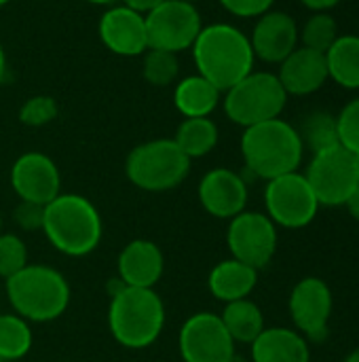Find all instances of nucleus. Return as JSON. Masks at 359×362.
I'll use <instances>...</instances> for the list:
<instances>
[{
	"mask_svg": "<svg viewBox=\"0 0 359 362\" xmlns=\"http://www.w3.org/2000/svg\"><path fill=\"white\" fill-rule=\"evenodd\" d=\"M193 59L197 74L222 93L245 78L256 64L250 36L231 23L203 25L193 45Z\"/></svg>",
	"mask_w": 359,
	"mask_h": 362,
	"instance_id": "1",
	"label": "nucleus"
},
{
	"mask_svg": "<svg viewBox=\"0 0 359 362\" xmlns=\"http://www.w3.org/2000/svg\"><path fill=\"white\" fill-rule=\"evenodd\" d=\"M241 155L252 176L273 180L277 176L298 172L305 157V146L298 129L277 117L243 129Z\"/></svg>",
	"mask_w": 359,
	"mask_h": 362,
	"instance_id": "2",
	"label": "nucleus"
},
{
	"mask_svg": "<svg viewBox=\"0 0 359 362\" xmlns=\"http://www.w3.org/2000/svg\"><path fill=\"white\" fill-rule=\"evenodd\" d=\"M42 231L51 246L66 257L91 255L104 233L97 208L78 193H59L44 206Z\"/></svg>",
	"mask_w": 359,
	"mask_h": 362,
	"instance_id": "3",
	"label": "nucleus"
},
{
	"mask_svg": "<svg viewBox=\"0 0 359 362\" xmlns=\"http://www.w3.org/2000/svg\"><path fill=\"white\" fill-rule=\"evenodd\" d=\"M108 327L114 341L129 350L152 346L165 327V305L154 288L121 286L112 293Z\"/></svg>",
	"mask_w": 359,
	"mask_h": 362,
	"instance_id": "4",
	"label": "nucleus"
},
{
	"mask_svg": "<svg viewBox=\"0 0 359 362\" xmlns=\"http://www.w3.org/2000/svg\"><path fill=\"white\" fill-rule=\"evenodd\" d=\"M6 299L17 316L28 322L57 320L70 305V284L49 265H25L4 280Z\"/></svg>",
	"mask_w": 359,
	"mask_h": 362,
	"instance_id": "5",
	"label": "nucleus"
},
{
	"mask_svg": "<svg viewBox=\"0 0 359 362\" xmlns=\"http://www.w3.org/2000/svg\"><path fill=\"white\" fill-rule=\"evenodd\" d=\"M190 159L180 151L174 138H157L135 146L125 161L129 182L148 193L171 191L186 180Z\"/></svg>",
	"mask_w": 359,
	"mask_h": 362,
	"instance_id": "6",
	"label": "nucleus"
},
{
	"mask_svg": "<svg viewBox=\"0 0 359 362\" xmlns=\"http://www.w3.org/2000/svg\"><path fill=\"white\" fill-rule=\"evenodd\" d=\"M286 104L288 93L277 74L262 70H252L245 78L226 89L222 98L224 115L243 129L281 117Z\"/></svg>",
	"mask_w": 359,
	"mask_h": 362,
	"instance_id": "7",
	"label": "nucleus"
},
{
	"mask_svg": "<svg viewBox=\"0 0 359 362\" xmlns=\"http://www.w3.org/2000/svg\"><path fill=\"white\" fill-rule=\"evenodd\" d=\"M264 208L267 216L277 227L303 229L317 216L320 202L305 174L290 172L273 180H267Z\"/></svg>",
	"mask_w": 359,
	"mask_h": 362,
	"instance_id": "8",
	"label": "nucleus"
},
{
	"mask_svg": "<svg viewBox=\"0 0 359 362\" xmlns=\"http://www.w3.org/2000/svg\"><path fill=\"white\" fill-rule=\"evenodd\" d=\"M148 49H163L180 53L193 49L203 21L195 4L186 0H165L157 8L144 15Z\"/></svg>",
	"mask_w": 359,
	"mask_h": 362,
	"instance_id": "9",
	"label": "nucleus"
},
{
	"mask_svg": "<svg viewBox=\"0 0 359 362\" xmlns=\"http://www.w3.org/2000/svg\"><path fill=\"white\" fill-rule=\"evenodd\" d=\"M305 178L309 180L320 206H345L359 182L355 155L343 146L315 153Z\"/></svg>",
	"mask_w": 359,
	"mask_h": 362,
	"instance_id": "10",
	"label": "nucleus"
},
{
	"mask_svg": "<svg viewBox=\"0 0 359 362\" xmlns=\"http://www.w3.org/2000/svg\"><path fill=\"white\" fill-rule=\"evenodd\" d=\"M178 348L184 362H231L237 354L220 314L214 312L193 314L180 329Z\"/></svg>",
	"mask_w": 359,
	"mask_h": 362,
	"instance_id": "11",
	"label": "nucleus"
},
{
	"mask_svg": "<svg viewBox=\"0 0 359 362\" xmlns=\"http://www.w3.org/2000/svg\"><path fill=\"white\" fill-rule=\"evenodd\" d=\"M226 244L233 259L254 269H262L277 252V225L262 212L243 210L231 218Z\"/></svg>",
	"mask_w": 359,
	"mask_h": 362,
	"instance_id": "12",
	"label": "nucleus"
},
{
	"mask_svg": "<svg viewBox=\"0 0 359 362\" xmlns=\"http://www.w3.org/2000/svg\"><path fill=\"white\" fill-rule=\"evenodd\" d=\"M290 316L305 339L324 341L332 318V291L322 278H303L290 293Z\"/></svg>",
	"mask_w": 359,
	"mask_h": 362,
	"instance_id": "13",
	"label": "nucleus"
},
{
	"mask_svg": "<svg viewBox=\"0 0 359 362\" xmlns=\"http://www.w3.org/2000/svg\"><path fill=\"white\" fill-rule=\"evenodd\" d=\"M11 187L21 202L47 206L61 193V176L49 155L30 151L15 159L11 168Z\"/></svg>",
	"mask_w": 359,
	"mask_h": 362,
	"instance_id": "14",
	"label": "nucleus"
},
{
	"mask_svg": "<svg viewBox=\"0 0 359 362\" xmlns=\"http://www.w3.org/2000/svg\"><path fill=\"white\" fill-rule=\"evenodd\" d=\"M99 38L108 51L121 57H138L148 51V34H146V19L142 13L125 6L114 4L110 6L97 25Z\"/></svg>",
	"mask_w": 359,
	"mask_h": 362,
	"instance_id": "15",
	"label": "nucleus"
},
{
	"mask_svg": "<svg viewBox=\"0 0 359 362\" xmlns=\"http://www.w3.org/2000/svg\"><path fill=\"white\" fill-rule=\"evenodd\" d=\"M203 210L216 218H235L248 206V182L229 168L209 170L197 189Z\"/></svg>",
	"mask_w": 359,
	"mask_h": 362,
	"instance_id": "16",
	"label": "nucleus"
},
{
	"mask_svg": "<svg viewBox=\"0 0 359 362\" xmlns=\"http://www.w3.org/2000/svg\"><path fill=\"white\" fill-rule=\"evenodd\" d=\"M298 25L286 11H269L260 15L250 34L254 57L264 64H281L298 47Z\"/></svg>",
	"mask_w": 359,
	"mask_h": 362,
	"instance_id": "17",
	"label": "nucleus"
},
{
	"mask_svg": "<svg viewBox=\"0 0 359 362\" xmlns=\"http://www.w3.org/2000/svg\"><path fill=\"white\" fill-rule=\"evenodd\" d=\"M277 78L290 95H311L320 91L328 78L326 55L307 47H296L281 64Z\"/></svg>",
	"mask_w": 359,
	"mask_h": 362,
	"instance_id": "18",
	"label": "nucleus"
},
{
	"mask_svg": "<svg viewBox=\"0 0 359 362\" xmlns=\"http://www.w3.org/2000/svg\"><path fill=\"white\" fill-rule=\"evenodd\" d=\"M118 282L135 288H154L165 269L161 248L150 240H131L116 261Z\"/></svg>",
	"mask_w": 359,
	"mask_h": 362,
	"instance_id": "19",
	"label": "nucleus"
},
{
	"mask_svg": "<svg viewBox=\"0 0 359 362\" xmlns=\"http://www.w3.org/2000/svg\"><path fill=\"white\" fill-rule=\"evenodd\" d=\"M252 362H309L311 350L307 339L284 327L264 329L252 344Z\"/></svg>",
	"mask_w": 359,
	"mask_h": 362,
	"instance_id": "20",
	"label": "nucleus"
},
{
	"mask_svg": "<svg viewBox=\"0 0 359 362\" xmlns=\"http://www.w3.org/2000/svg\"><path fill=\"white\" fill-rule=\"evenodd\" d=\"M256 284H258V269L237 259L220 261L209 272V278H207L209 293L218 301H224V303L248 299L250 293L256 288Z\"/></svg>",
	"mask_w": 359,
	"mask_h": 362,
	"instance_id": "21",
	"label": "nucleus"
},
{
	"mask_svg": "<svg viewBox=\"0 0 359 362\" xmlns=\"http://www.w3.org/2000/svg\"><path fill=\"white\" fill-rule=\"evenodd\" d=\"M222 100V91L214 87L201 74H190L176 83L174 104L184 119L190 117H209Z\"/></svg>",
	"mask_w": 359,
	"mask_h": 362,
	"instance_id": "22",
	"label": "nucleus"
},
{
	"mask_svg": "<svg viewBox=\"0 0 359 362\" xmlns=\"http://www.w3.org/2000/svg\"><path fill=\"white\" fill-rule=\"evenodd\" d=\"M328 78L343 89H359V36L343 34L324 53Z\"/></svg>",
	"mask_w": 359,
	"mask_h": 362,
	"instance_id": "23",
	"label": "nucleus"
},
{
	"mask_svg": "<svg viewBox=\"0 0 359 362\" xmlns=\"http://www.w3.org/2000/svg\"><path fill=\"white\" fill-rule=\"evenodd\" d=\"M220 318H222V322H224V327H226V331L235 344H248L250 346L267 329L262 310L250 299H239V301L226 303Z\"/></svg>",
	"mask_w": 359,
	"mask_h": 362,
	"instance_id": "24",
	"label": "nucleus"
},
{
	"mask_svg": "<svg viewBox=\"0 0 359 362\" xmlns=\"http://www.w3.org/2000/svg\"><path fill=\"white\" fill-rule=\"evenodd\" d=\"M218 125L209 117H190L180 123L174 142L193 161L209 155L218 144Z\"/></svg>",
	"mask_w": 359,
	"mask_h": 362,
	"instance_id": "25",
	"label": "nucleus"
},
{
	"mask_svg": "<svg viewBox=\"0 0 359 362\" xmlns=\"http://www.w3.org/2000/svg\"><path fill=\"white\" fill-rule=\"evenodd\" d=\"M298 136L303 140L305 151H311L313 155L341 146L339 132H336V115L326 112V110H313L305 115L298 127Z\"/></svg>",
	"mask_w": 359,
	"mask_h": 362,
	"instance_id": "26",
	"label": "nucleus"
},
{
	"mask_svg": "<svg viewBox=\"0 0 359 362\" xmlns=\"http://www.w3.org/2000/svg\"><path fill=\"white\" fill-rule=\"evenodd\" d=\"M32 329L30 322L21 316L0 314V362H11L23 358L32 350Z\"/></svg>",
	"mask_w": 359,
	"mask_h": 362,
	"instance_id": "27",
	"label": "nucleus"
},
{
	"mask_svg": "<svg viewBox=\"0 0 359 362\" xmlns=\"http://www.w3.org/2000/svg\"><path fill=\"white\" fill-rule=\"evenodd\" d=\"M339 36V23L330 13H313L298 32L303 47L320 53H326Z\"/></svg>",
	"mask_w": 359,
	"mask_h": 362,
	"instance_id": "28",
	"label": "nucleus"
},
{
	"mask_svg": "<svg viewBox=\"0 0 359 362\" xmlns=\"http://www.w3.org/2000/svg\"><path fill=\"white\" fill-rule=\"evenodd\" d=\"M180 72V62L176 53L163 49H148L142 62V74L152 87H169L176 83Z\"/></svg>",
	"mask_w": 359,
	"mask_h": 362,
	"instance_id": "29",
	"label": "nucleus"
},
{
	"mask_svg": "<svg viewBox=\"0 0 359 362\" xmlns=\"http://www.w3.org/2000/svg\"><path fill=\"white\" fill-rule=\"evenodd\" d=\"M28 265V248L15 233H0V278H11Z\"/></svg>",
	"mask_w": 359,
	"mask_h": 362,
	"instance_id": "30",
	"label": "nucleus"
},
{
	"mask_svg": "<svg viewBox=\"0 0 359 362\" xmlns=\"http://www.w3.org/2000/svg\"><path fill=\"white\" fill-rule=\"evenodd\" d=\"M59 108L53 95H32L19 108V121L28 127H42L57 117Z\"/></svg>",
	"mask_w": 359,
	"mask_h": 362,
	"instance_id": "31",
	"label": "nucleus"
},
{
	"mask_svg": "<svg viewBox=\"0 0 359 362\" xmlns=\"http://www.w3.org/2000/svg\"><path fill=\"white\" fill-rule=\"evenodd\" d=\"M339 144L349 153L359 155V98L347 102L336 115Z\"/></svg>",
	"mask_w": 359,
	"mask_h": 362,
	"instance_id": "32",
	"label": "nucleus"
},
{
	"mask_svg": "<svg viewBox=\"0 0 359 362\" xmlns=\"http://www.w3.org/2000/svg\"><path fill=\"white\" fill-rule=\"evenodd\" d=\"M222 8L241 19H258L260 15L269 13L275 0H220Z\"/></svg>",
	"mask_w": 359,
	"mask_h": 362,
	"instance_id": "33",
	"label": "nucleus"
},
{
	"mask_svg": "<svg viewBox=\"0 0 359 362\" xmlns=\"http://www.w3.org/2000/svg\"><path fill=\"white\" fill-rule=\"evenodd\" d=\"M13 221L15 225H19V229L23 231H42V223H44V206H36L30 202H19L13 210Z\"/></svg>",
	"mask_w": 359,
	"mask_h": 362,
	"instance_id": "34",
	"label": "nucleus"
},
{
	"mask_svg": "<svg viewBox=\"0 0 359 362\" xmlns=\"http://www.w3.org/2000/svg\"><path fill=\"white\" fill-rule=\"evenodd\" d=\"M343 0H300L303 6H307L313 13H330L334 6H339Z\"/></svg>",
	"mask_w": 359,
	"mask_h": 362,
	"instance_id": "35",
	"label": "nucleus"
},
{
	"mask_svg": "<svg viewBox=\"0 0 359 362\" xmlns=\"http://www.w3.org/2000/svg\"><path fill=\"white\" fill-rule=\"evenodd\" d=\"M161 2H165V0H121V4H125V6H129V8H133V11L142 13V15L150 13V11L157 8Z\"/></svg>",
	"mask_w": 359,
	"mask_h": 362,
	"instance_id": "36",
	"label": "nucleus"
},
{
	"mask_svg": "<svg viewBox=\"0 0 359 362\" xmlns=\"http://www.w3.org/2000/svg\"><path fill=\"white\" fill-rule=\"evenodd\" d=\"M347 210H349V214L355 218V221H359V182L358 187L353 189V193L349 195V199H347Z\"/></svg>",
	"mask_w": 359,
	"mask_h": 362,
	"instance_id": "37",
	"label": "nucleus"
},
{
	"mask_svg": "<svg viewBox=\"0 0 359 362\" xmlns=\"http://www.w3.org/2000/svg\"><path fill=\"white\" fill-rule=\"evenodd\" d=\"M4 76H6V53L0 45V83L4 81Z\"/></svg>",
	"mask_w": 359,
	"mask_h": 362,
	"instance_id": "38",
	"label": "nucleus"
},
{
	"mask_svg": "<svg viewBox=\"0 0 359 362\" xmlns=\"http://www.w3.org/2000/svg\"><path fill=\"white\" fill-rule=\"evenodd\" d=\"M83 2H89V4H97V6H110L118 0H83Z\"/></svg>",
	"mask_w": 359,
	"mask_h": 362,
	"instance_id": "39",
	"label": "nucleus"
},
{
	"mask_svg": "<svg viewBox=\"0 0 359 362\" xmlns=\"http://www.w3.org/2000/svg\"><path fill=\"white\" fill-rule=\"evenodd\" d=\"M345 362H359V348L358 350H353V352L345 358Z\"/></svg>",
	"mask_w": 359,
	"mask_h": 362,
	"instance_id": "40",
	"label": "nucleus"
},
{
	"mask_svg": "<svg viewBox=\"0 0 359 362\" xmlns=\"http://www.w3.org/2000/svg\"><path fill=\"white\" fill-rule=\"evenodd\" d=\"M11 0H0V6H4V4H8Z\"/></svg>",
	"mask_w": 359,
	"mask_h": 362,
	"instance_id": "41",
	"label": "nucleus"
},
{
	"mask_svg": "<svg viewBox=\"0 0 359 362\" xmlns=\"http://www.w3.org/2000/svg\"><path fill=\"white\" fill-rule=\"evenodd\" d=\"M355 163H358V174H359V155H355Z\"/></svg>",
	"mask_w": 359,
	"mask_h": 362,
	"instance_id": "42",
	"label": "nucleus"
},
{
	"mask_svg": "<svg viewBox=\"0 0 359 362\" xmlns=\"http://www.w3.org/2000/svg\"><path fill=\"white\" fill-rule=\"evenodd\" d=\"M0 233H2V214H0Z\"/></svg>",
	"mask_w": 359,
	"mask_h": 362,
	"instance_id": "43",
	"label": "nucleus"
},
{
	"mask_svg": "<svg viewBox=\"0 0 359 362\" xmlns=\"http://www.w3.org/2000/svg\"><path fill=\"white\" fill-rule=\"evenodd\" d=\"M186 2H190V4H195V2H199V0H186Z\"/></svg>",
	"mask_w": 359,
	"mask_h": 362,
	"instance_id": "44",
	"label": "nucleus"
}]
</instances>
